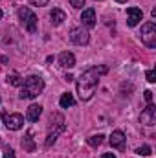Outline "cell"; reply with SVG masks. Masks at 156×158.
Instances as JSON below:
<instances>
[{"mask_svg": "<svg viewBox=\"0 0 156 158\" xmlns=\"http://www.w3.org/2000/svg\"><path fill=\"white\" fill-rule=\"evenodd\" d=\"M107 72V66H101V68H97V66H94V68H88L86 72H83L77 79V94L79 98H81V101H88L92 96H94V92H96V88H97V85H99V77H101V74H105Z\"/></svg>", "mask_w": 156, "mask_h": 158, "instance_id": "obj_1", "label": "cell"}, {"mask_svg": "<svg viewBox=\"0 0 156 158\" xmlns=\"http://www.w3.org/2000/svg\"><path fill=\"white\" fill-rule=\"evenodd\" d=\"M20 86V99H33L44 90V79L40 76H28Z\"/></svg>", "mask_w": 156, "mask_h": 158, "instance_id": "obj_2", "label": "cell"}, {"mask_svg": "<svg viewBox=\"0 0 156 158\" xmlns=\"http://www.w3.org/2000/svg\"><path fill=\"white\" fill-rule=\"evenodd\" d=\"M66 129V121L63 118V114H51L50 118V131H48V138H46V147H51L57 138L64 132Z\"/></svg>", "mask_w": 156, "mask_h": 158, "instance_id": "obj_3", "label": "cell"}, {"mask_svg": "<svg viewBox=\"0 0 156 158\" xmlns=\"http://www.w3.org/2000/svg\"><path fill=\"white\" fill-rule=\"evenodd\" d=\"M18 19H20V24L24 26L26 31L30 33H37V15L30 9V7H20L18 9Z\"/></svg>", "mask_w": 156, "mask_h": 158, "instance_id": "obj_4", "label": "cell"}, {"mask_svg": "<svg viewBox=\"0 0 156 158\" xmlns=\"http://www.w3.org/2000/svg\"><path fill=\"white\" fill-rule=\"evenodd\" d=\"M142 42L147 48H156V24L154 22H145L142 26Z\"/></svg>", "mask_w": 156, "mask_h": 158, "instance_id": "obj_5", "label": "cell"}, {"mask_svg": "<svg viewBox=\"0 0 156 158\" xmlns=\"http://www.w3.org/2000/svg\"><path fill=\"white\" fill-rule=\"evenodd\" d=\"M2 119H4V123H6L7 131H18V129H22V125H24L22 114H7V112H4V114H2Z\"/></svg>", "mask_w": 156, "mask_h": 158, "instance_id": "obj_6", "label": "cell"}, {"mask_svg": "<svg viewBox=\"0 0 156 158\" xmlns=\"http://www.w3.org/2000/svg\"><path fill=\"white\" fill-rule=\"evenodd\" d=\"M70 40H72L74 44L84 46V44H88V40H90V33H88L86 28H74V30H70Z\"/></svg>", "mask_w": 156, "mask_h": 158, "instance_id": "obj_7", "label": "cell"}, {"mask_svg": "<svg viewBox=\"0 0 156 158\" xmlns=\"http://www.w3.org/2000/svg\"><path fill=\"white\" fill-rule=\"evenodd\" d=\"M140 121L147 127H153L156 123V107L153 103H147V109H143L142 116H140Z\"/></svg>", "mask_w": 156, "mask_h": 158, "instance_id": "obj_8", "label": "cell"}, {"mask_svg": "<svg viewBox=\"0 0 156 158\" xmlns=\"http://www.w3.org/2000/svg\"><path fill=\"white\" fill-rule=\"evenodd\" d=\"M143 19V11L140 7H127V24L130 28L138 26V22Z\"/></svg>", "mask_w": 156, "mask_h": 158, "instance_id": "obj_9", "label": "cell"}, {"mask_svg": "<svg viewBox=\"0 0 156 158\" xmlns=\"http://www.w3.org/2000/svg\"><path fill=\"white\" fill-rule=\"evenodd\" d=\"M81 22H83V26H86V28H94L96 26V11L90 7V9H84L83 13H81Z\"/></svg>", "mask_w": 156, "mask_h": 158, "instance_id": "obj_10", "label": "cell"}, {"mask_svg": "<svg viewBox=\"0 0 156 158\" xmlns=\"http://www.w3.org/2000/svg\"><path fill=\"white\" fill-rule=\"evenodd\" d=\"M59 64H61L63 68H74V66H76V57H74V53L63 52V53L59 55Z\"/></svg>", "mask_w": 156, "mask_h": 158, "instance_id": "obj_11", "label": "cell"}, {"mask_svg": "<svg viewBox=\"0 0 156 158\" xmlns=\"http://www.w3.org/2000/svg\"><path fill=\"white\" fill-rule=\"evenodd\" d=\"M40 114H42V107L40 105H30L28 107V110H26V119L28 121H37L40 118Z\"/></svg>", "mask_w": 156, "mask_h": 158, "instance_id": "obj_12", "label": "cell"}, {"mask_svg": "<svg viewBox=\"0 0 156 158\" xmlns=\"http://www.w3.org/2000/svg\"><path fill=\"white\" fill-rule=\"evenodd\" d=\"M22 149H24L26 153H35V149H37V145H35V142H33L30 131H28V132L24 134V138H22Z\"/></svg>", "mask_w": 156, "mask_h": 158, "instance_id": "obj_13", "label": "cell"}, {"mask_svg": "<svg viewBox=\"0 0 156 158\" xmlns=\"http://www.w3.org/2000/svg\"><path fill=\"white\" fill-rule=\"evenodd\" d=\"M110 145H112V147H117V149H121V147L125 145V134H123L121 131H114V132L110 134Z\"/></svg>", "mask_w": 156, "mask_h": 158, "instance_id": "obj_14", "label": "cell"}, {"mask_svg": "<svg viewBox=\"0 0 156 158\" xmlns=\"http://www.w3.org/2000/svg\"><path fill=\"white\" fill-rule=\"evenodd\" d=\"M50 19H51V24H53V26H61V24L66 20V13L61 11V9H51Z\"/></svg>", "mask_w": 156, "mask_h": 158, "instance_id": "obj_15", "label": "cell"}, {"mask_svg": "<svg viewBox=\"0 0 156 158\" xmlns=\"http://www.w3.org/2000/svg\"><path fill=\"white\" fill-rule=\"evenodd\" d=\"M74 103H76V99H74V96H72L70 92H64V94L61 96V99H59V105H61V109L74 107Z\"/></svg>", "mask_w": 156, "mask_h": 158, "instance_id": "obj_16", "label": "cell"}, {"mask_svg": "<svg viewBox=\"0 0 156 158\" xmlns=\"http://www.w3.org/2000/svg\"><path fill=\"white\" fill-rule=\"evenodd\" d=\"M6 81H7V85H11V86H20V85H22V77H20L17 72L9 74V76L6 77Z\"/></svg>", "mask_w": 156, "mask_h": 158, "instance_id": "obj_17", "label": "cell"}, {"mask_svg": "<svg viewBox=\"0 0 156 158\" xmlns=\"http://www.w3.org/2000/svg\"><path fill=\"white\" fill-rule=\"evenodd\" d=\"M103 140H105V136H103V134H94V136H90L86 142H88V145L97 147V145H101V143H103Z\"/></svg>", "mask_w": 156, "mask_h": 158, "instance_id": "obj_18", "label": "cell"}, {"mask_svg": "<svg viewBox=\"0 0 156 158\" xmlns=\"http://www.w3.org/2000/svg\"><path fill=\"white\" fill-rule=\"evenodd\" d=\"M136 153H138V155H142V156H149V155L153 153V149H151L149 145H142V147H138V149H136Z\"/></svg>", "mask_w": 156, "mask_h": 158, "instance_id": "obj_19", "label": "cell"}, {"mask_svg": "<svg viewBox=\"0 0 156 158\" xmlns=\"http://www.w3.org/2000/svg\"><path fill=\"white\" fill-rule=\"evenodd\" d=\"M70 6L76 7V9H81L84 6V0H70Z\"/></svg>", "mask_w": 156, "mask_h": 158, "instance_id": "obj_20", "label": "cell"}, {"mask_svg": "<svg viewBox=\"0 0 156 158\" xmlns=\"http://www.w3.org/2000/svg\"><path fill=\"white\" fill-rule=\"evenodd\" d=\"M145 76H147V81H149V83H154V81H156V72H154V70H147V74H145Z\"/></svg>", "mask_w": 156, "mask_h": 158, "instance_id": "obj_21", "label": "cell"}, {"mask_svg": "<svg viewBox=\"0 0 156 158\" xmlns=\"http://www.w3.org/2000/svg\"><path fill=\"white\" fill-rule=\"evenodd\" d=\"M30 4H31V6H39V7H42V6H48V0H30Z\"/></svg>", "mask_w": 156, "mask_h": 158, "instance_id": "obj_22", "label": "cell"}, {"mask_svg": "<svg viewBox=\"0 0 156 158\" xmlns=\"http://www.w3.org/2000/svg\"><path fill=\"white\" fill-rule=\"evenodd\" d=\"M143 96H145V101H147V103H153V92H151V90H145Z\"/></svg>", "mask_w": 156, "mask_h": 158, "instance_id": "obj_23", "label": "cell"}, {"mask_svg": "<svg viewBox=\"0 0 156 158\" xmlns=\"http://www.w3.org/2000/svg\"><path fill=\"white\" fill-rule=\"evenodd\" d=\"M4 158H15V151H13L11 147H7L6 153H4Z\"/></svg>", "mask_w": 156, "mask_h": 158, "instance_id": "obj_24", "label": "cell"}, {"mask_svg": "<svg viewBox=\"0 0 156 158\" xmlns=\"http://www.w3.org/2000/svg\"><path fill=\"white\" fill-rule=\"evenodd\" d=\"M103 158H116V156H114L112 153H105V155H103Z\"/></svg>", "mask_w": 156, "mask_h": 158, "instance_id": "obj_25", "label": "cell"}, {"mask_svg": "<svg viewBox=\"0 0 156 158\" xmlns=\"http://www.w3.org/2000/svg\"><path fill=\"white\" fill-rule=\"evenodd\" d=\"M117 2H121V4H123V2H127V0H117Z\"/></svg>", "mask_w": 156, "mask_h": 158, "instance_id": "obj_26", "label": "cell"}, {"mask_svg": "<svg viewBox=\"0 0 156 158\" xmlns=\"http://www.w3.org/2000/svg\"><path fill=\"white\" fill-rule=\"evenodd\" d=\"M0 19H2V9H0Z\"/></svg>", "mask_w": 156, "mask_h": 158, "instance_id": "obj_27", "label": "cell"}, {"mask_svg": "<svg viewBox=\"0 0 156 158\" xmlns=\"http://www.w3.org/2000/svg\"><path fill=\"white\" fill-rule=\"evenodd\" d=\"M0 145H2V140H0Z\"/></svg>", "mask_w": 156, "mask_h": 158, "instance_id": "obj_28", "label": "cell"}]
</instances>
